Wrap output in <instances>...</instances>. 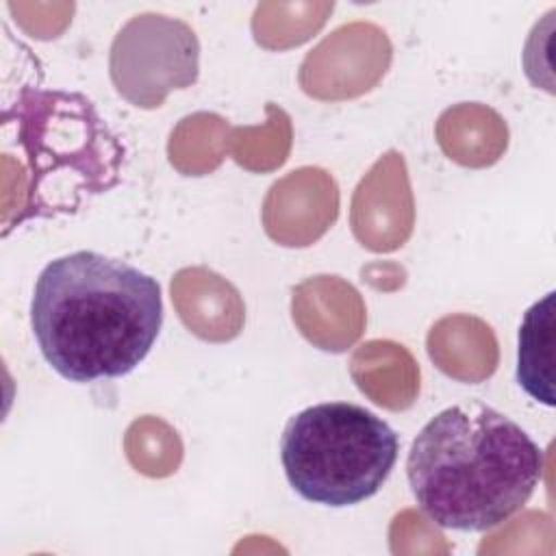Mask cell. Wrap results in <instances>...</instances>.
<instances>
[{"label": "cell", "instance_id": "cell-2", "mask_svg": "<svg viewBox=\"0 0 556 556\" xmlns=\"http://www.w3.org/2000/svg\"><path fill=\"white\" fill-rule=\"evenodd\" d=\"M543 476V450L508 415L469 400L437 413L406 458L410 493L439 528L484 532L519 513Z\"/></svg>", "mask_w": 556, "mask_h": 556}, {"label": "cell", "instance_id": "cell-4", "mask_svg": "<svg viewBox=\"0 0 556 556\" xmlns=\"http://www.w3.org/2000/svg\"><path fill=\"white\" fill-rule=\"evenodd\" d=\"M395 430L352 402H324L293 415L280 460L293 491L313 504L352 506L380 491L397 460Z\"/></svg>", "mask_w": 556, "mask_h": 556}, {"label": "cell", "instance_id": "cell-3", "mask_svg": "<svg viewBox=\"0 0 556 556\" xmlns=\"http://www.w3.org/2000/svg\"><path fill=\"white\" fill-rule=\"evenodd\" d=\"M4 122H15L30 174L17 224L76 213L85 200L117 185L124 146L83 93L24 87Z\"/></svg>", "mask_w": 556, "mask_h": 556}, {"label": "cell", "instance_id": "cell-1", "mask_svg": "<svg viewBox=\"0 0 556 556\" xmlns=\"http://www.w3.org/2000/svg\"><path fill=\"white\" fill-rule=\"evenodd\" d=\"M163 324L156 278L78 250L50 261L33 291L30 326L48 365L72 382L130 374Z\"/></svg>", "mask_w": 556, "mask_h": 556}, {"label": "cell", "instance_id": "cell-6", "mask_svg": "<svg viewBox=\"0 0 556 556\" xmlns=\"http://www.w3.org/2000/svg\"><path fill=\"white\" fill-rule=\"evenodd\" d=\"M554 300L556 293H545L534 302L519 326L517 382L536 402L554 406Z\"/></svg>", "mask_w": 556, "mask_h": 556}, {"label": "cell", "instance_id": "cell-5", "mask_svg": "<svg viewBox=\"0 0 556 556\" xmlns=\"http://www.w3.org/2000/svg\"><path fill=\"white\" fill-rule=\"evenodd\" d=\"M200 43L180 20L159 13L135 15L111 46V78L135 106H161L169 89L198 78Z\"/></svg>", "mask_w": 556, "mask_h": 556}]
</instances>
